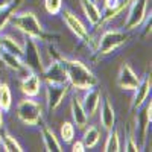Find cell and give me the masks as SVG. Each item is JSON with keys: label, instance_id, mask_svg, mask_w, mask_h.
Masks as SVG:
<instances>
[{"label": "cell", "instance_id": "6da1fadb", "mask_svg": "<svg viewBox=\"0 0 152 152\" xmlns=\"http://www.w3.org/2000/svg\"><path fill=\"white\" fill-rule=\"evenodd\" d=\"M64 66L66 75H67V82L70 87H73L78 91H85L90 90L93 87L99 85L97 76L91 72V69H88L82 61L73 59V58H64L62 56L59 59Z\"/></svg>", "mask_w": 152, "mask_h": 152}, {"label": "cell", "instance_id": "7a4b0ae2", "mask_svg": "<svg viewBox=\"0 0 152 152\" xmlns=\"http://www.w3.org/2000/svg\"><path fill=\"white\" fill-rule=\"evenodd\" d=\"M11 28L17 29L23 35H26L28 38L32 40H41L43 38V26L38 17L35 15V12L32 11H21V12H14L9 18Z\"/></svg>", "mask_w": 152, "mask_h": 152}, {"label": "cell", "instance_id": "3957f363", "mask_svg": "<svg viewBox=\"0 0 152 152\" xmlns=\"http://www.w3.org/2000/svg\"><path fill=\"white\" fill-rule=\"evenodd\" d=\"M17 117L18 120L29 126V128H35V126L40 125L41 119H43V107L40 102H37L32 97H24L17 104L15 108Z\"/></svg>", "mask_w": 152, "mask_h": 152}, {"label": "cell", "instance_id": "277c9868", "mask_svg": "<svg viewBox=\"0 0 152 152\" xmlns=\"http://www.w3.org/2000/svg\"><path fill=\"white\" fill-rule=\"evenodd\" d=\"M126 40H128V32L117 28L107 29L97 38V53L100 56L110 55L113 52H116L117 49H120L126 43Z\"/></svg>", "mask_w": 152, "mask_h": 152}, {"label": "cell", "instance_id": "5b68a950", "mask_svg": "<svg viewBox=\"0 0 152 152\" xmlns=\"http://www.w3.org/2000/svg\"><path fill=\"white\" fill-rule=\"evenodd\" d=\"M148 2L149 0H131L128 15L123 20V28H126V31H135L143 24L148 15Z\"/></svg>", "mask_w": 152, "mask_h": 152}, {"label": "cell", "instance_id": "8992f818", "mask_svg": "<svg viewBox=\"0 0 152 152\" xmlns=\"http://www.w3.org/2000/svg\"><path fill=\"white\" fill-rule=\"evenodd\" d=\"M46 102H47V108L49 111H55L61 104L64 97L67 96L69 90H70V84H46Z\"/></svg>", "mask_w": 152, "mask_h": 152}, {"label": "cell", "instance_id": "52a82bcc", "mask_svg": "<svg viewBox=\"0 0 152 152\" xmlns=\"http://www.w3.org/2000/svg\"><path fill=\"white\" fill-rule=\"evenodd\" d=\"M62 20H64L69 31L78 38L79 41H88V38H90L88 29L85 28V24L78 18L76 14H73V12L69 11V9H64V12H62Z\"/></svg>", "mask_w": 152, "mask_h": 152}, {"label": "cell", "instance_id": "ba28073f", "mask_svg": "<svg viewBox=\"0 0 152 152\" xmlns=\"http://www.w3.org/2000/svg\"><path fill=\"white\" fill-rule=\"evenodd\" d=\"M43 78L46 84H66L67 82V75L64 70V66L59 59H55L41 70Z\"/></svg>", "mask_w": 152, "mask_h": 152}, {"label": "cell", "instance_id": "9c48e42d", "mask_svg": "<svg viewBox=\"0 0 152 152\" xmlns=\"http://www.w3.org/2000/svg\"><path fill=\"white\" fill-rule=\"evenodd\" d=\"M138 82H140V76H138L134 69L129 64H123L119 69L117 73V85L125 91H134Z\"/></svg>", "mask_w": 152, "mask_h": 152}, {"label": "cell", "instance_id": "30bf717a", "mask_svg": "<svg viewBox=\"0 0 152 152\" xmlns=\"http://www.w3.org/2000/svg\"><path fill=\"white\" fill-rule=\"evenodd\" d=\"M99 120H100V126L107 131H113L116 126V110H114L110 97H104L100 100L99 105Z\"/></svg>", "mask_w": 152, "mask_h": 152}, {"label": "cell", "instance_id": "8fae6325", "mask_svg": "<svg viewBox=\"0 0 152 152\" xmlns=\"http://www.w3.org/2000/svg\"><path fill=\"white\" fill-rule=\"evenodd\" d=\"M70 113H72V119H73V125H76V128L84 129L88 125V114L84 110L82 100L79 96H73L72 102H70Z\"/></svg>", "mask_w": 152, "mask_h": 152}, {"label": "cell", "instance_id": "7c38bea8", "mask_svg": "<svg viewBox=\"0 0 152 152\" xmlns=\"http://www.w3.org/2000/svg\"><path fill=\"white\" fill-rule=\"evenodd\" d=\"M151 94V76L146 75L143 79H140L137 88L134 90V100H132V108L134 110H142L143 105L148 102V97Z\"/></svg>", "mask_w": 152, "mask_h": 152}, {"label": "cell", "instance_id": "4fadbf2b", "mask_svg": "<svg viewBox=\"0 0 152 152\" xmlns=\"http://www.w3.org/2000/svg\"><path fill=\"white\" fill-rule=\"evenodd\" d=\"M82 105H84V110L87 111L88 117L94 116L99 110V105H100V100H102V94H100L99 88L97 87H93L90 90H85L84 91V96H82Z\"/></svg>", "mask_w": 152, "mask_h": 152}, {"label": "cell", "instance_id": "5bb4252c", "mask_svg": "<svg viewBox=\"0 0 152 152\" xmlns=\"http://www.w3.org/2000/svg\"><path fill=\"white\" fill-rule=\"evenodd\" d=\"M81 2V8L84 11V15L87 17L88 23L91 26H97L104 21V15H102V11L97 6V2L94 0H79Z\"/></svg>", "mask_w": 152, "mask_h": 152}, {"label": "cell", "instance_id": "9a60e30c", "mask_svg": "<svg viewBox=\"0 0 152 152\" xmlns=\"http://www.w3.org/2000/svg\"><path fill=\"white\" fill-rule=\"evenodd\" d=\"M41 90V78L37 72H32L29 76L21 79V93L26 97H37Z\"/></svg>", "mask_w": 152, "mask_h": 152}, {"label": "cell", "instance_id": "2e32d148", "mask_svg": "<svg viewBox=\"0 0 152 152\" xmlns=\"http://www.w3.org/2000/svg\"><path fill=\"white\" fill-rule=\"evenodd\" d=\"M100 142V131L97 129V126L94 125H87L84 128V137H82V143L85 149H91Z\"/></svg>", "mask_w": 152, "mask_h": 152}, {"label": "cell", "instance_id": "e0dca14e", "mask_svg": "<svg viewBox=\"0 0 152 152\" xmlns=\"http://www.w3.org/2000/svg\"><path fill=\"white\" fill-rule=\"evenodd\" d=\"M41 137H43V143H44L46 151H55V152L62 151V146L58 142L55 132L50 129L49 126H44V128L41 129Z\"/></svg>", "mask_w": 152, "mask_h": 152}, {"label": "cell", "instance_id": "ac0fdd59", "mask_svg": "<svg viewBox=\"0 0 152 152\" xmlns=\"http://www.w3.org/2000/svg\"><path fill=\"white\" fill-rule=\"evenodd\" d=\"M14 3H15V2L12 0V2H8V3L0 5V32H3V31L6 29V26L9 24L11 15L15 12Z\"/></svg>", "mask_w": 152, "mask_h": 152}, {"label": "cell", "instance_id": "d6986e66", "mask_svg": "<svg viewBox=\"0 0 152 152\" xmlns=\"http://www.w3.org/2000/svg\"><path fill=\"white\" fill-rule=\"evenodd\" d=\"M0 145H2L3 151H6V152H21V151H24L21 148V145L17 142V138L12 137L11 134L2 132V135H0Z\"/></svg>", "mask_w": 152, "mask_h": 152}, {"label": "cell", "instance_id": "ffe728a7", "mask_svg": "<svg viewBox=\"0 0 152 152\" xmlns=\"http://www.w3.org/2000/svg\"><path fill=\"white\" fill-rule=\"evenodd\" d=\"M12 105V94L9 90V85L6 82H0V110L8 113Z\"/></svg>", "mask_w": 152, "mask_h": 152}, {"label": "cell", "instance_id": "44dd1931", "mask_svg": "<svg viewBox=\"0 0 152 152\" xmlns=\"http://www.w3.org/2000/svg\"><path fill=\"white\" fill-rule=\"evenodd\" d=\"M104 151H107V152H117V151H120V137H119V132L116 129H113V131L108 132Z\"/></svg>", "mask_w": 152, "mask_h": 152}, {"label": "cell", "instance_id": "7402d4cb", "mask_svg": "<svg viewBox=\"0 0 152 152\" xmlns=\"http://www.w3.org/2000/svg\"><path fill=\"white\" fill-rule=\"evenodd\" d=\"M75 125L72 122H64L61 125V129H59V137H61V140L64 142V143H72L73 142V138H75Z\"/></svg>", "mask_w": 152, "mask_h": 152}, {"label": "cell", "instance_id": "603a6c76", "mask_svg": "<svg viewBox=\"0 0 152 152\" xmlns=\"http://www.w3.org/2000/svg\"><path fill=\"white\" fill-rule=\"evenodd\" d=\"M44 8L47 11V14L58 15L62 11V0H44Z\"/></svg>", "mask_w": 152, "mask_h": 152}, {"label": "cell", "instance_id": "cb8c5ba5", "mask_svg": "<svg viewBox=\"0 0 152 152\" xmlns=\"http://www.w3.org/2000/svg\"><path fill=\"white\" fill-rule=\"evenodd\" d=\"M125 151H140V146H138V143L135 142V138L132 135L128 137V140H126V145H125Z\"/></svg>", "mask_w": 152, "mask_h": 152}, {"label": "cell", "instance_id": "d4e9b609", "mask_svg": "<svg viewBox=\"0 0 152 152\" xmlns=\"http://www.w3.org/2000/svg\"><path fill=\"white\" fill-rule=\"evenodd\" d=\"M122 5V0H105V8L108 11H114Z\"/></svg>", "mask_w": 152, "mask_h": 152}, {"label": "cell", "instance_id": "484cf974", "mask_svg": "<svg viewBox=\"0 0 152 152\" xmlns=\"http://www.w3.org/2000/svg\"><path fill=\"white\" fill-rule=\"evenodd\" d=\"M72 151H73V152H84V151H85V146H84L82 142H75V143L72 145Z\"/></svg>", "mask_w": 152, "mask_h": 152}, {"label": "cell", "instance_id": "4316f807", "mask_svg": "<svg viewBox=\"0 0 152 152\" xmlns=\"http://www.w3.org/2000/svg\"><path fill=\"white\" fill-rule=\"evenodd\" d=\"M3 129H5V120H3V111L0 110V135H2V132H3Z\"/></svg>", "mask_w": 152, "mask_h": 152}, {"label": "cell", "instance_id": "83f0119b", "mask_svg": "<svg viewBox=\"0 0 152 152\" xmlns=\"http://www.w3.org/2000/svg\"><path fill=\"white\" fill-rule=\"evenodd\" d=\"M94 2H97V0H94Z\"/></svg>", "mask_w": 152, "mask_h": 152}, {"label": "cell", "instance_id": "f1b7e54d", "mask_svg": "<svg viewBox=\"0 0 152 152\" xmlns=\"http://www.w3.org/2000/svg\"><path fill=\"white\" fill-rule=\"evenodd\" d=\"M0 35H2V34H0Z\"/></svg>", "mask_w": 152, "mask_h": 152}]
</instances>
